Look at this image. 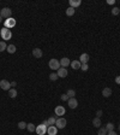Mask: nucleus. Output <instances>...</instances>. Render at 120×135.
Instances as JSON below:
<instances>
[{
    "label": "nucleus",
    "mask_w": 120,
    "mask_h": 135,
    "mask_svg": "<svg viewBox=\"0 0 120 135\" xmlns=\"http://www.w3.org/2000/svg\"><path fill=\"white\" fill-rule=\"evenodd\" d=\"M48 65H49V68H51L52 70H57V71H58V70L60 69V62L58 60V59L53 58V59H51V60H49Z\"/></svg>",
    "instance_id": "nucleus-2"
},
{
    "label": "nucleus",
    "mask_w": 120,
    "mask_h": 135,
    "mask_svg": "<svg viewBox=\"0 0 120 135\" xmlns=\"http://www.w3.org/2000/svg\"><path fill=\"white\" fill-rule=\"evenodd\" d=\"M67 104H68L70 108H76L78 106V101H77L76 98H70V99L67 100Z\"/></svg>",
    "instance_id": "nucleus-8"
},
{
    "label": "nucleus",
    "mask_w": 120,
    "mask_h": 135,
    "mask_svg": "<svg viewBox=\"0 0 120 135\" xmlns=\"http://www.w3.org/2000/svg\"><path fill=\"white\" fill-rule=\"evenodd\" d=\"M70 64H71V62H70V59L66 58V57H64V58L60 59V66L61 68H67Z\"/></svg>",
    "instance_id": "nucleus-12"
},
{
    "label": "nucleus",
    "mask_w": 120,
    "mask_h": 135,
    "mask_svg": "<svg viewBox=\"0 0 120 135\" xmlns=\"http://www.w3.org/2000/svg\"><path fill=\"white\" fill-rule=\"evenodd\" d=\"M79 62L82 63V64H88V62H89V54H88V53L80 54Z\"/></svg>",
    "instance_id": "nucleus-15"
},
{
    "label": "nucleus",
    "mask_w": 120,
    "mask_h": 135,
    "mask_svg": "<svg viewBox=\"0 0 120 135\" xmlns=\"http://www.w3.org/2000/svg\"><path fill=\"white\" fill-rule=\"evenodd\" d=\"M74 11H76V8L68 6V8L66 10V14H67V16H73V14H74Z\"/></svg>",
    "instance_id": "nucleus-26"
},
{
    "label": "nucleus",
    "mask_w": 120,
    "mask_h": 135,
    "mask_svg": "<svg viewBox=\"0 0 120 135\" xmlns=\"http://www.w3.org/2000/svg\"><path fill=\"white\" fill-rule=\"evenodd\" d=\"M119 10H120V8H119Z\"/></svg>",
    "instance_id": "nucleus-41"
},
{
    "label": "nucleus",
    "mask_w": 120,
    "mask_h": 135,
    "mask_svg": "<svg viewBox=\"0 0 120 135\" xmlns=\"http://www.w3.org/2000/svg\"><path fill=\"white\" fill-rule=\"evenodd\" d=\"M16 84H17V82L16 81H13L12 83H11V87H16Z\"/></svg>",
    "instance_id": "nucleus-37"
},
{
    "label": "nucleus",
    "mask_w": 120,
    "mask_h": 135,
    "mask_svg": "<svg viewBox=\"0 0 120 135\" xmlns=\"http://www.w3.org/2000/svg\"><path fill=\"white\" fill-rule=\"evenodd\" d=\"M115 83L120 84V76H117V77H115Z\"/></svg>",
    "instance_id": "nucleus-34"
},
{
    "label": "nucleus",
    "mask_w": 120,
    "mask_h": 135,
    "mask_svg": "<svg viewBox=\"0 0 120 135\" xmlns=\"http://www.w3.org/2000/svg\"><path fill=\"white\" fill-rule=\"evenodd\" d=\"M80 4H82L80 0H68V5H70V7H73V8L80 6Z\"/></svg>",
    "instance_id": "nucleus-14"
},
{
    "label": "nucleus",
    "mask_w": 120,
    "mask_h": 135,
    "mask_svg": "<svg viewBox=\"0 0 120 135\" xmlns=\"http://www.w3.org/2000/svg\"><path fill=\"white\" fill-rule=\"evenodd\" d=\"M93 126L94 127H96V128H100L101 127V120L100 117H95L93 120Z\"/></svg>",
    "instance_id": "nucleus-18"
},
{
    "label": "nucleus",
    "mask_w": 120,
    "mask_h": 135,
    "mask_svg": "<svg viewBox=\"0 0 120 135\" xmlns=\"http://www.w3.org/2000/svg\"><path fill=\"white\" fill-rule=\"evenodd\" d=\"M0 16H1L2 18H10V17H11V8L4 7V8L0 11Z\"/></svg>",
    "instance_id": "nucleus-5"
},
{
    "label": "nucleus",
    "mask_w": 120,
    "mask_h": 135,
    "mask_svg": "<svg viewBox=\"0 0 120 135\" xmlns=\"http://www.w3.org/2000/svg\"><path fill=\"white\" fill-rule=\"evenodd\" d=\"M102 114H103V112H102V110H97V111H96V116H97V117H101Z\"/></svg>",
    "instance_id": "nucleus-33"
},
{
    "label": "nucleus",
    "mask_w": 120,
    "mask_h": 135,
    "mask_svg": "<svg viewBox=\"0 0 120 135\" xmlns=\"http://www.w3.org/2000/svg\"><path fill=\"white\" fill-rule=\"evenodd\" d=\"M118 14H120V10L118 7H113V8H112V14H113V16H117Z\"/></svg>",
    "instance_id": "nucleus-29"
},
{
    "label": "nucleus",
    "mask_w": 120,
    "mask_h": 135,
    "mask_svg": "<svg viewBox=\"0 0 120 135\" xmlns=\"http://www.w3.org/2000/svg\"><path fill=\"white\" fill-rule=\"evenodd\" d=\"M107 135H118V134H117L114 130H112V132H108V133H107Z\"/></svg>",
    "instance_id": "nucleus-35"
},
{
    "label": "nucleus",
    "mask_w": 120,
    "mask_h": 135,
    "mask_svg": "<svg viewBox=\"0 0 120 135\" xmlns=\"http://www.w3.org/2000/svg\"><path fill=\"white\" fill-rule=\"evenodd\" d=\"M1 22H2V17L0 16V23H1Z\"/></svg>",
    "instance_id": "nucleus-39"
},
{
    "label": "nucleus",
    "mask_w": 120,
    "mask_h": 135,
    "mask_svg": "<svg viewBox=\"0 0 120 135\" xmlns=\"http://www.w3.org/2000/svg\"><path fill=\"white\" fill-rule=\"evenodd\" d=\"M8 96H10V98H12V99L16 98V96H17V90H16L14 88L10 89V90H8Z\"/></svg>",
    "instance_id": "nucleus-20"
},
{
    "label": "nucleus",
    "mask_w": 120,
    "mask_h": 135,
    "mask_svg": "<svg viewBox=\"0 0 120 135\" xmlns=\"http://www.w3.org/2000/svg\"><path fill=\"white\" fill-rule=\"evenodd\" d=\"M47 128H48V127H46L45 124H40V126L36 127V130H35V132H36L37 135H45L47 133Z\"/></svg>",
    "instance_id": "nucleus-4"
},
{
    "label": "nucleus",
    "mask_w": 120,
    "mask_h": 135,
    "mask_svg": "<svg viewBox=\"0 0 120 135\" xmlns=\"http://www.w3.org/2000/svg\"><path fill=\"white\" fill-rule=\"evenodd\" d=\"M42 124H45L46 127H48V121H47V120H46V121H43V122H42Z\"/></svg>",
    "instance_id": "nucleus-36"
},
{
    "label": "nucleus",
    "mask_w": 120,
    "mask_h": 135,
    "mask_svg": "<svg viewBox=\"0 0 120 135\" xmlns=\"http://www.w3.org/2000/svg\"><path fill=\"white\" fill-rule=\"evenodd\" d=\"M57 74H58V76H59L60 78H64V77H66V76H67L66 68H60L59 70L57 71Z\"/></svg>",
    "instance_id": "nucleus-11"
},
{
    "label": "nucleus",
    "mask_w": 120,
    "mask_h": 135,
    "mask_svg": "<svg viewBox=\"0 0 120 135\" xmlns=\"http://www.w3.org/2000/svg\"><path fill=\"white\" fill-rule=\"evenodd\" d=\"M0 35H1L2 41H7V40H10V39L12 38V32H11L10 29H7V28L4 27L1 30H0Z\"/></svg>",
    "instance_id": "nucleus-1"
},
{
    "label": "nucleus",
    "mask_w": 120,
    "mask_h": 135,
    "mask_svg": "<svg viewBox=\"0 0 120 135\" xmlns=\"http://www.w3.org/2000/svg\"><path fill=\"white\" fill-rule=\"evenodd\" d=\"M102 95H103L105 98H109V96L112 95V89H111L109 87L103 88V90H102Z\"/></svg>",
    "instance_id": "nucleus-17"
},
{
    "label": "nucleus",
    "mask_w": 120,
    "mask_h": 135,
    "mask_svg": "<svg viewBox=\"0 0 120 135\" xmlns=\"http://www.w3.org/2000/svg\"><path fill=\"white\" fill-rule=\"evenodd\" d=\"M0 88L2 89V90H10L11 89V83L6 80H1L0 81Z\"/></svg>",
    "instance_id": "nucleus-7"
},
{
    "label": "nucleus",
    "mask_w": 120,
    "mask_h": 135,
    "mask_svg": "<svg viewBox=\"0 0 120 135\" xmlns=\"http://www.w3.org/2000/svg\"><path fill=\"white\" fill-rule=\"evenodd\" d=\"M7 48V45L5 41H0V52H2V51H5Z\"/></svg>",
    "instance_id": "nucleus-28"
},
{
    "label": "nucleus",
    "mask_w": 120,
    "mask_h": 135,
    "mask_svg": "<svg viewBox=\"0 0 120 135\" xmlns=\"http://www.w3.org/2000/svg\"><path fill=\"white\" fill-rule=\"evenodd\" d=\"M118 129H119V132H120V126H119V127H118Z\"/></svg>",
    "instance_id": "nucleus-40"
},
{
    "label": "nucleus",
    "mask_w": 120,
    "mask_h": 135,
    "mask_svg": "<svg viewBox=\"0 0 120 135\" xmlns=\"http://www.w3.org/2000/svg\"><path fill=\"white\" fill-rule=\"evenodd\" d=\"M80 69H82L83 71H87L88 69H89V68H88V64H82V66H80Z\"/></svg>",
    "instance_id": "nucleus-32"
},
{
    "label": "nucleus",
    "mask_w": 120,
    "mask_h": 135,
    "mask_svg": "<svg viewBox=\"0 0 120 135\" xmlns=\"http://www.w3.org/2000/svg\"><path fill=\"white\" fill-rule=\"evenodd\" d=\"M54 112H55V115L57 116H64L65 115V112H66V110L64 106H57L55 110H54Z\"/></svg>",
    "instance_id": "nucleus-9"
},
{
    "label": "nucleus",
    "mask_w": 120,
    "mask_h": 135,
    "mask_svg": "<svg viewBox=\"0 0 120 135\" xmlns=\"http://www.w3.org/2000/svg\"><path fill=\"white\" fill-rule=\"evenodd\" d=\"M107 2H108L109 5H113V4H114V0H109V1H107Z\"/></svg>",
    "instance_id": "nucleus-38"
},
{
    "label": "nucleus",
    "mask_w": 120,
    "mask_h": 135,
    "mask_svg": "<svg viewBox=\"0 0 120 135\" xmlns=\"http://www.w3.org/2000/svg\"><path fill=\"white\" fill-rule=\"evenodd\" d=\"M66 94H67V96H68V99H70V98H74V96H76V90H74V89H68L66 92Z\"/></svg>",
    "instance_id": "nucleus-22"
},
{
    "label": "nucleus",
    "mask_w": 120,
    "mask_h": 135,
    "mask_svg": "<svg viewBox=\"0 0 120 135\" xmlns=\"http://www.w3.org/2000/svg\"><path fill=\"white\" fill-rule=\"evenodd\" d=\"M4 24H5V28H7V29H10V28H13L14 26H16V20L14 18H7V20H5V22H4Z\"/></svg>",
    "instance_id": "nucleus-6"
},
{
    "label": "nucleus",
    "mask_w": 120,
    "mask_h": 135,
    "mask_svg": "<svg viewBox=\"0 0 120 135\" xmlns=\"http://www.w3.org/2000/svg\"><path fill=\"white\" fill-rule=\"evenodd\" d=\"M114 128H115V126H114L112 122H109V123H107V124H106L107 132H112V130H114Z\"/></svg>",
    "instance_id": "nucleus-24"
},
{
    "label": "nucleus",
    "mask_w": 120,
    "mask_h": 135,
    "mask_svg": "<svg viewBox=\"0 0 120 135\" xmlns=\"http://www.w3.org/2000/svg\"><path fill=\"white\" fill-rule=\"evenodd\" d=\"M70 65H71V68H72L73 70H78V69H80V66H82V63H80L79 60H72Z\"/></svg>",
    "instance_id": "nucleus-16"
},
{
    "label": "nucleus",
    "mask_w": 120,
    "mask_h": 135,
    "mask_svg": "<svg viewBox=\"0 0 120 135\" xmlns=\"http://www.w3.org/2000/svg\"><path fill=\"white\" fill-rule=\"evenodd\" d=\"M33 56L35 57V58H42L43 52H42L41 48H34L33 50Z\"/></svg>",
    "instance_id": "nucleus-13"
},
{
    "label": "nucleus",
    "mask_w": 120,
    "mask_h": 135,
    "mask_svg": "<svg viewBox=\"0 0 120 135\" xmlns=\"http://www.w3.org/2000/svg\"><path fill=\"white\" fill-rule=\"evenodd\" d=\"M27 129L30 132V133H33V132L36 130V127H35V124H33V123H28V124H27Z\"/></svg>",
    "instance_id": "nucleus-23"
},
{
    "label": "nucleus",
    "mask_w": 120,
    "mask_h": 135,
    "mask_svg": "<svg viewBox=\"0 0 120 135\" xmlns=\"http://www.w3.org/2000/svg\"><path fill=\"white\" fill-rule=\"evenodd\" d=\"M16 50H17V48H16V46H14V45H8V46H7V48H6V51L7 52H8V53H14V52H16Z\"/></svg>",
    "instance_id": "nucleus-19"
},
{
    "label": "nucleus",
    "mask_w": 120,
    "mask_h": 135,
    "mask_svg": "<svg viewBox=\"0 0 120 135\" xmlns=\"http://www.w3.org/2000/svg\"><path fill=\"white\" fill-rule=\"evenodd\" d=\"M66 120L65 118H62V117H60V118H57V122H55V127L58 129H64L66 127Z\"/></svg>",
    "instance_id": "nucleus-3"
},
{
    "label": "nucleus",
    "mask_w": 120,
    "mask_h": 135,
    "mask_svg": "<svg viewBox=\"0 0 120 135\" xmlns=\"http://www.w3.org/2000/svg\"><path fill=\"white\" fill-rule=\"evenodd\" d=\"M18 128L19 129H25L27 128V123H25V122H19V123H18Z\"/></svg>",
    "instance_id": "nucleus-30"
},
{
    "label": "nucleus",
    "mask_w": 120,
    "mask_h": 135,
    "mask_svg": "<svg viewBox=\"0 0 120 135\" xmlns=\"http://www.w3.org/2000/svg\"><path fill=\"white\" fill-rule=\"evenodd\" d=\"M57 133H58V128L55 126H49L47 128V134L48 135H57Z\"/></svg>",
    "instance_id": "nucleus-10"
},
{
    "label": "nucleus",
    "mask_w": 120,
    "mask_h": 135,
    "mask_svg": "<svg viewBox=\"0 0 120 135\" xmlns=\"http://www.w3.org/2000/svg\"><path fill=\"white\" fill-rule=\"evenodd\" d=\"M47 121H48V127H49V126H55L57 118H55V117H49Z\"/></svg>",
    "instance_id": "nucleus-25"
},
{
    "label": "nucleus",
    "mask_w": 120,
    "mask_h": 135,
    "mask_svg": "<svg viewBox=\"0 0 120 135\" xmlns=\"http://www.w3.org/2000/svg\"><path fill=\"white\" fill-rule=\"evenodd\" d=\"M107 129H106V127H100L99 128V132H97V135H107Z\"/></svg>",
    "instance_id": "nucleus-21"
},
{
    "label": "nucleus",
    "mask_w": 120,
    "mask_h": 135,
    "mask_svg": "<svg viewBox=\"0 0 120 135\" xmlns=\"http://www.w3.org/2000/svg\"><path fill=\"white\" fill-rule=\"evenodd\" d=\"M61 100H62V101H67V100H68V96H67V94H61Z\"/></svg>",
    "instance_id": "nucleus-31"
},
{
    "label": "nucleus",
    "mask_w": 120,
    "mask_h": 135,
    "mask_svg": "<svg viewBox=\"0 0 120 135\" xmlns=\"http://www.w3.org/2000/svg\"><path fill=\"white\" fill-rule=\"evenodd\" d=\"M58 78H59V76H58L57 72H52V74L49 75V80H51V81H57Z\"/></svg>",
    "instance_id": "nucleus-27"
}]
</instances>
